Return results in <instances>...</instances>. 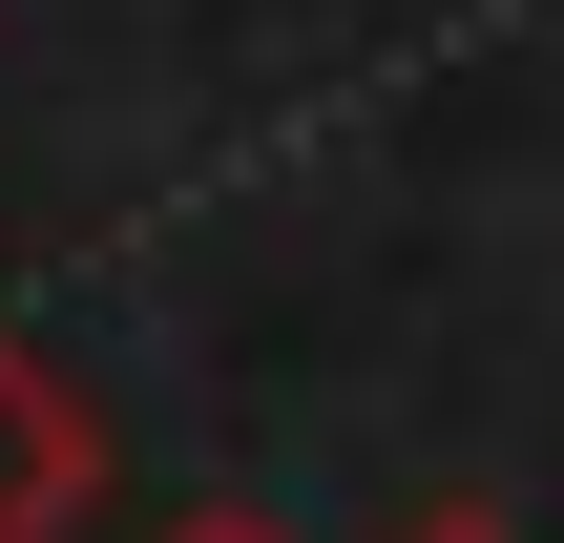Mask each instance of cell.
I'll list each match as a JSON object with an SVG mask.
<instances>
[{"label":"cell","instance_id":"3","mask_svg":"<svg viewBox=\"0 0 564 543\" xmlns=\"http://www.w3.org/2000/svg\"><path fill=\"white\" fill-rule=\"evenodd\" d=\"M147 543H293V523H230V502H188V523H147Z\"/></svg>","mask_w":564,"mask_h":543},{"label":"cell","instance_id":"1","mask_svg":"<svg viewBox=\"0 0 564 543\" xmlns=\"http://www.w3.org/2000/svg\"><path fill=\"white\" fill-rule=\"evenodd\" d=\"M105 481V439H84V398L21 356V314H0V543H63V502Z\"/></svg>","mask_w":564,"mask_h":543},{"label":"cell","instance_id":"2","mask_svg":"<svg viewBox=\"0 0 564 543\" xmlns=\"http://www.w3.org/2000/svg\"><path fill=\"white\" fill-rule=\"evenodd\" d=\"M398 543H523V523H502V502H419Z\"/></svg>","mask_w":564,"mask_h":543}]
</instances>
